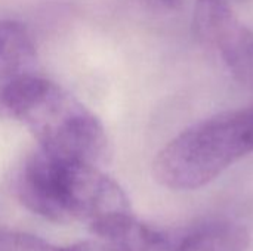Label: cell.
Wrapping results in <instances>:
<instances>
[{"instance_id":"cell-1","label":"cell","mask_w":253,"mask_h":251,"mask_svg":"<svg viewBox=\"0 0 253 251\" xmlns=\"http://www.w3.org/2000/svg\"><path fill=\"white\" fill-rule=\"evenodd\" d=\"M3 105L50 155L93 166L110 158V141L98 117L50 80L36 74L10 78Z\"/></svg>"},{"instance_id":"cell-2","label":"cell","mask_w":253,"mask_h":251,"mask_svg":"<svg viewBox=\"0 0 253 251\" xmlns=\"http://www.w3.org/2000/svg\"><path fill=\"white\" fill-rule=\"evenodd\" d=\"M15 188L22 206L58 223L90 225L105 216L130 212L125 191L98 166L58 158L42 148L25 158Z\"/></svg>"},{"instance_id":"cell-3","label":"cell","mask_w":253,"mask_h":251,"mask_svg":"<svg viewBox=\"0 0 253 251\" xmlns=\"http://www.w3.org/2000/svg\"><path fill=\"white\" fill-rule=\"evenodd\" d=\"M253 152V105L225 111L181 132L154 158L156 180L172 191L199 189Z\"/></svg>"},{"instance_id":"cell-4","label":"cell","mask_w":253,"mask_h":251,"mask_svg":"<svg viewBox=\"0 0 253 251\" xmlns=\"http://www.w3.org/2000/svg\"><path fill=\"white\" fill-rule=\"evenodd\" d=\"M194 30L215 49L233 77L253 90V33L234 15L225 0H196Z\"/></svg>"},{"instance_id":"cell-5","label":"cell","mask_w":253,"mask_h":251,"mask_svg":"<svg viewBox=\"0 0 253 251\" xmlns=\"http://www.w3.org/2000/svg\"><path fill=\"white\" fill-rule=\"evenodd\" d=\"M89 229L117 251H170V235L135 219L132 212L98 219Z\"/></svg>"},{"instance_id":"cell-6","label":"cell","mask_w":253,"mask_h":251,"mask_svg":"<svg viewBox=\"0 0 253 251\" xmlns=\"http://www.w3.org/2000/svg\"><path fill=\"white\" fill-rule=\"evenodd\" d=\"M249 244L248 229L228 220L203 223L179 237L170 235V251H246Z\"/></svg>"},{"instance_id":"cell-7","label":"cell","mask_w":253,"mask_h":251,"mask_svg":"<svg viewBox=\"0 0 253 251\" xmlns=\"http://www.w3.org/2000/svg\"><path fill=\"white\" fill-rule=\"evenodd\" d=\"M37 52L28 28L13 19H0V65L9 78L33 74Z\"/></svg>"},{"instance_id":"cell-8","label":"cell","mask_w":253,"mask_h":251,"mask_svg":"<svg viewBox=\"0 0 253 251\" xmlns=\"http://www.w3.org/2000/svg\"><path fill=\"white\" fill-rule=\"evenodd\" d=\"M0 251H70V246H55L28 232L0 229Z\"/></svg>"},{"instance_id":"cell-9","label":"cell","mask_w":253,"mask_h":251,"mask_svg":"<svg viewBox=\"0 0 253 251\" xmlns=\"http://www.w3.org/2000/svg\"><path fill=\"white\" fill-rule=\"evenodd\" d=\"M70 251H117L108 244L99 241H82L70 244Z\"/></svg>"},{"instance_id":"cell-10","label":"cell","mask_w":253,"mask_h":251,"mask_svg":"<svg viewBox=\"0 0 253 251\" xmlns=\"http://www.w3.org/2000/svg\"><path fill=\"white\" fill-rule=\"evenodd\" d=\"M6 84H0V112H6L4 105H3V89Z\"/></svg>"},{"instance_id":"cell-11","label":"cell","mask_w":253,"mask_h":251,"mask_svg":"<svg viewBox=\"0 0 253 251\" xmlns=\"http://www.w3.org/2000/svg\"><path fill=\"white\" fill-rule=\"evenodd\" d=\"M225 1H228V0H225Z\"/></svg>"}]
</instances>
